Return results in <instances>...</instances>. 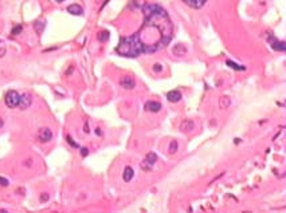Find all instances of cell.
Segmentation results:
<instances>
[{"mask_svg":"<svg viewBox=\"0 0 286 213\" xmlns=\"http://www.w3.org/2000/svg\"><path fill=\"white\" fill-rule=\"evenodd\" d=\"M145 22L137 36L145 54H153L165 48L173 36V24L163 7L157 4H145L143 7Z\"/></svg>","mask_w":286,"mask_h":213,"instance_id":"6da1fadb","label":"cell"},{"mask_svg":"<svg viewBox=\"0 0 286 213\" xmlns=\"http://www.w3.org/2000/svg\"><path fill=\"white\" fill-rule=\"evenodd\" d=\"M116 52L126 58H136L140 54H144L143 44H141L137 34L120 39V44L116 47Z\"/></svg>","mask_w":286,"mask_h":213,"instance_id":"7a4b0ae2","label":"cell"},{"mask_svg":"<svg viewBox=\"0 0 286 213\" xmlns=\"http://www.w3.org/2000/svg\"><path fill=\"white\" fill-rule=\"evenodd\" d=\"M157 161V154L153 153V151H151V153H148L145 156V158L141 161L140 164V167L144 170V172H151L152 169H153L154 164H156Z\"/></svg>","mask_w":286,"mask_h":213,"instance_id":"3957f363","label":"cell"},{"mask_svg":"<svg viewBox=\"0 0 286 213\" xmlns=\"http://www.w3.org/2000/svg\"><path fill=\"white\" fill-rule=\"evenodd\" d=\"M4 102L11 109L16 107V106H19V102H20V94L16 90H10L6 94V97H4Z\"/></svg>","mask_w":286,"mask_h":213,"instance_id":"277c9868","label":"cell"},{"mask_svg":"<svg viewBox=\"0 0 286 213\" xmlns=\"http://www.w3.org/2000/svg\"><path fill=\"white\" fill-rule=\"evenodd\" d=\"M269 44L275 50V51H282V52H285V50H286L285 42H279L274 35H270V36H269Z\"/></svg>","mask_w":286,"mask_h":213,"instance_id":"5b68a950","label":"cell"},{"mask_svg":"<svg viewBox=\"0 0 286 213\" xmlns=\"http://www.w3.org/2000/svg\"><path fill=\"white\" fill-rule=\"evenodd\" d=\"M120 86H122L124 89H126V90H132V89H135V87H136V81H135L133 76L125 75V76H122V78L120 79Z\"/></svg>","mask_w":286,"mask_h":213,"instance_id":"8992f818","label":"cell"},{"mask_svg":"<svg viewBox=\"0 0 286 213\" xmlns=\"http://www.w3.org/2000/svg\"><path fill=\"white\" fill-rule=\"evenodd\" d=\"M31 103H33V97H31L30 93H23V94H20L19 107L22 109V110H26V109H28V107L31 106Z\"/></svg>","mask_w":286,"mask_h":213,"instance_id":"52a82bcc","label":"cell"},{"mask_svg":"<svg viewBox=\"0 0 286 213\" xmlns=\"http://www.w3.org/2000/svg\"><path fill=\"white\" fill-rule=\"evenodd\" d=\"M52 138V133L49 127H41L38 131V140L41 142H49Z\"/></svg>","mask_w":286,"mask_h":213,"instance_id":"ba28073f","label":"cell"},{"mask_svg":"<svg viewBox=\"0 0 286 213\" xmlns=\"http://www.w3.org/2000/svg\"><path fill=\"white\" fill-rule=\"evenodd\" d=\"M145 110L146 111H151V113H157V111L161 110V103L157 102V101H148V102L145 103Z\"/></svg>","mask_w":286,"mask_h":213,"instance_id":"9c48e42d","label":"cell"},{"mask_svg":"<svg viewBox=\"0 0 286 213\" xmlns=\"http://www.w3.org/2000/svg\"><path fill=\"white\" fill-rule=\"evenodd\" d=\"M172 54L176 57H184L187 54V47L183 43H176L172 48Z\"/></svg>","mask_w":286,"mask_h":213,"instance_id":"30bf717a","label":"cell"},{"mask_svg":"<svg viewBox=\"0 0 286 213\" xmlns=\"http://www.w3.org/2000/svg\"><path fill=\"white\" fill-rule=\"evenodd\" d=\"M194 129H195V122L192 119H185L180 125V130L183 133H191Z\"/></svg>","mask_w":286,"mask_h":213,"instance_id":"8fae6325","label":"cell"},{"mask_svg":"<svg viewBox=\"0 0 286 213\" xmlns=\"http://www.w3.org/2000/svg\"><path fill=\"white\" fill-rule=\"evenodd\" d=\"M183 1L187 4V6L191 7V8L199 10V8H202V7L204 6L207 0H183Z\"/></svg>","mask_w":286,"mask_h":213,"instance_id":"7c38bea8","label":"cell"},{"mask_svg":"<svg viewBox=\"0 0 286 213\" xmlns=\"http://www.w3.org/2000/svg\"><path fill=\"white\" fill-rule=\"evenodd\" d=\"M167 99L172 103L179 102V101L181 99V93L179 91V90H172V91H169L167 94Z\"/></svg>","mask_w":286,"mask_h":213,"instance_id":"4fadbf2b","label":"cell"},{"mask_svg":"<svg viewBox=\"0 0 286 213\" xmlns=\"http://www.w3.org/2000/svg\"><path fill=\"white\" fill-rule=\"evenodd\" d=\"M133 177H135V170H133V167L132 166H126L124 169V173H122V178H124V181L130 182Z\"/></svg>","mask_w":286,"mask_h":213,"instance_id":"5bb4252c","label":"cell"},{"mask_svg":"<svg viewBox=\"0 0 286 213\" xmlns=\"http://www.w3.org/2000/svg\"><path fill=\"white\" fill-rule=\"evenodd\" d=\"M67 12L71 15H82L84 14V8L79 4H71L67 7Z\"/></svg>","mask_w":286,"mask_h":213,"instance_id":"9a60e30c","label":"cell"},{"mask_svg":"<svg viewBox=\"0 0 286 213\" xmlns=\"http://www.w3.org/2000/svg\"><path fill=\"white\" fill-rule=\"evenodd\" d=\"M230 105H231V99H230V97H227V95H222V97L219 98V107H220V109H227V107H230Z\"/></svg>","mask_w":286,"mask_h":213,"instance_id":"2e32d148","label":"cell"},{"mask_svg":"<svg viewBox=\"0 0 286 213\" xmlns=\"http://www.w3.org/2000/svg\"><path fill=\"white\" fill-rule=\"evenodd\" d=\"M44 26H46V22H42V20H36V22L34 23V28L36 30L38 35H42V32H43V30H44Z\"/></svg>","mask_w":286,"mask_h":213,"instance_id":"e0dca14e","label":"cell"},{"mask_svg":"<svg viewBox=\"0 0 286 213\" xmlns=\"http://www.w3.org/2000/svg\"><path fill=\"white\" fill-rule=\"evenodd\" d=\"M109 36H110V34H109V31L102 30L100 34H98V40H100L101 43H103V42L109 40Z\"/></svg>","mask_w":286,"mask_h":213,"instance_id":"ac0fdd59","label":"cell"},{"mask_svg":"<svg viewBox=\"0 0 286 213\" xmlns=\"http://www.w3.org/2000/svg\"><path fill=\"white\" fill-rule=\"evenodd\" d=\"M226 65L228 66V67L234 68V70H239V71H243V70H246V67H243V66H239V65H236V63H235V62H232V60H227V62H226Z\"/></svg>","mask_w":286,"mask_h":213,"instance_id":"d6986e66","label":"cell"},{"mask_svg":"<svg viewBox=\"0 0 286 213\" xmlns=\"http://www.w3.org/2000/svg\"><path fill=\"white\" fill-rule=\"evenodd\" d=\"M177 148H179V145H177V141H175V140H173L172 142L169 143V153H171V154H175L176 151H177Z\"/></svg>","mask_w":286,"mask_h":213,"instance_id":"ffe728a7","label":"cell"},{"mask_svg":"<svg viewBox=\"0 0 286 213\" xmlns=\"http://www.w3.org/2000/svg\"><path fill=\"white\" fill-rule=\"evenodd\" d=\"M22 30H23V27L19 24V26H16V27H14V28H12L11 34H12V35H18V34H20V32H22Z\"/></svg>","mask_w":286,"mask_h":213,"instance_id":"44dd1931","label":"cell"},{"mask_svg":"<svg viewBox=\"0 0 286 213\" xmlns=\"http://www.w3.org/2000/svg\"><path fill=\"white\" fill-rule=\"evenodd\" d=\"M49 198H50V196H49V193H42L41 194V197H39V200H41V202H46V201H49Z\"/></svg>","mask_w":286,"mask_h":213,"instance_id":"7402d4cb","label":"cell"},{"mask_svg":"<svg viewBox=\"0 0 286 213\" xmlns=\"http://www.w3.org/2000/svg\"><path fill=\"white\" fill-rule=\"evenodd\" d=\"M153 71H154V73H161V71H163V65H160V63H154V65H153Z\"/></svg>","mask_w":286,"mask_h":213,"instance_id":"603a6c76","label":"cell"},{"mask_svg":"<svg viewBox=\"0 0 286 213\" xmlns=\"http://www.w3.org/2000/svg\"><path fill=\"white\" fill-rule=\"evenodd\" d=\"M66 138H67V142L70 143V145L73 146V148H79V145H78V143H75V142H74V141H73V138H71L70 135H67V137H66Z\"/></svg>","mask_w":286,"mask_h":213,"instance_id":"cb8c5ba5","label":"cell"},{"mask_svg":"<svg viewBox=\"0 0 286 213\" xmlns=\"http://www.w3.org/2000/svg\"><path fill=\"white\" fill-rule=\"evenodd\" d=\"M8 180L7 178H4V177H0V185L1 186H8Z\"/></svg>","mask_w":286,"mask_h":213,"instance_id":"d4e9b609","label":"cell"},{"mask_svg":"<svg viewBox=\"0 0 286 213\" xmlns=\"http://www.w3.org/2000/svg\"><path fill=\"white\" fill-rule=\"evenodd\" d=\"M87 154H89V149L82 148V149H81V156H82V157H86Z\"/></svg>","mask_w":286,"mask_h":213,"instance_id":"484cf974","label":"cell"},{"mask_svg":"<svg viewBox=\"0 0 286 213\" xmlns=\"http://www.w3.org/2000/svg\"><path fill=\"white\" fill-rule=\"evenodd\" d=\"M84 131H85V133H89V131H90V129H89V123H87V122L85 123V129H84Z\"/></svg>","mask_w":286,"mask_h":213,"instance_id":"4316f807","label":"cell"},{"mask_svg":"<svg viewBox=\"0 0 286 213\" xmlns=\"http://www.w3.org/2000/svg\"><path fill=\"white\" fill-rule=\"evenodd\" d=\"M4 54H6V48H1L0 50V58L4 57Z\"/></svg>","mask_w":286,"mask_h":213,"instance_id":"83f0119b","label":"cell"},{"mask_svg":"<svg viewBox=\"0 0 286 213\" xmlns=\"http://www.w3.org/2000/svg\"><path fill=\"white\" fill-rule=\"evenodd\" d=\"M95 133H97V135H98V134H100V135L102 134V131H101V129H100V127H97V130H95Z\"/></svg>","mask_w":286,"mask_h":213,"instance_id":"f1b7e54d","label":"cell"},{"mask_svg":"<svg viewBox=\"0 0 286 213\" xmlns=\"http://www.w3.org/2000/svg\"><path fill=\"white\" fill-rule=\"evenodd\" d=\"M108 1H109V0H105V1H103V4H102V7H101V8H103V7L106 6V3H108Z\"/></svg>","mask_w":286,"mask_h":213,"instance_id":"f546056e","label":"cell"},{"mask_svg":"<svg viewBox=\"0 0 286 213\" xmlns=\"http://www.w3.org/2000/svg\"><path fill=\"white\" fill-rule=\"evenodd\" d=\"M234 142H235V143H239V142H240V140H239V138H235Z\"/></svg>","mask_w":286,"mask_h":213,"instance_id":"4dcf8cb0","label":"cell"},{"mask_svg":"<svg viewBox=\"0 0 286 213\" xmlns=\"http://www.w3.org/2000/svg\"><path fill=\"white\" fill-rule=\"evenodd\" d=\"M1 126H3V119L0 118V127H1Z\"/></svg>","mask_w":286,"mask_h":213,"instance_id":"1f68e13d","label":"cell"},{"mask_svg":"<svg viewBox=\"0 0 286 213\" xmlns=\"http://www.w3.org/2000/svg\"><path fill=\"white\" fill-rule=\"evenodd\" d=\"M57 1H58V3H62V1H63V0H57Z\"/></svg>","mask_w":286,"mask_h":213,"instance_id":"d6a6232c","label":"cell"}]
</instances>
